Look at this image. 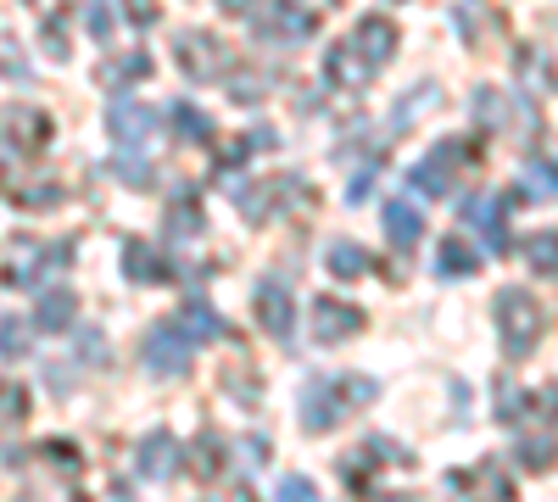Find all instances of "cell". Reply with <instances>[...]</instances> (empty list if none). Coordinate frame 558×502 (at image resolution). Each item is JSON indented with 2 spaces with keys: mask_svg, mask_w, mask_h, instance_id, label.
Masks as SVG:
<instances>
[{
  "mask_svg": "<svg viewBox=\"0 0 558 502\" xmlns=\"http://www.w3.org/2000/svg\"><path fill=\"white\" fill-rule=\"evenodd\" d=\"M324 262H330V273H336V280H363V273L375 268V262H368V252H363V246H347V241H336V246H330V257H324Z\"/></svg>",
  "mask_w": 558,
  "mask_h": 502,
  "instance_id": "obj_25",
  "label": "cell"
},
{
  "mask_svg": "<svg viewBox=\"0 0 558 502\" xmlns=\"http://www.w3.org/2000/svg\"><path fill=\"white\" fill-rule=\"evenodd\" d=\"M107 128H112V140H118L123 151H146L151 134H157V112L140 107V101H118V107L107 112Z\"/></svg>",
  "mask_w": 558,
  "mask_h": 502,
  "instance_id": "obj_10",
  "label": "cell"
},
{
  "mask_svg": "<svg viewBox=\"0 0 558 502\" xmlns=\"http://www.w3.org/2000/svg\"><path fill=\"white\" fill-rule=\"evenodd\" d=\"M436 273H441V280H470V273H481V252L463 235H447L441 252H436Z\"/></svg>",
  "mask_w": 558,
  "mask_h": 502,
  "instance_id": "obj_19",
  "label": "cell"
},
{
  "mask_svg": "<svg viewBox=\"0 0 558 502\" xmlns=\"http://www.w3.org/2000/svg\"><path fill=\"white\" fill-rule=\"evenodd\" d=\"M257 318H263V330H268L274 341H291L296 307H291V291L279 285V280H263V285H257Z\"/></svg>",
  "mask_w": 558,
  "mask_h": 502,
  "instance_id": "obj_12",
  "label": "cell"
},
{
  "mask_svg": "<svg viewBox=\"0 0 558 502\" xmlns=\"http://www.w3.org/2000/svg\"><path fill=\"white\" fill-rule=\"evenodd\" d=\"M84 12H89V17H84V23H89V39H101V45H107V39H112V17H107V7H101V0H84Z\"/></svg>",
  "mask_w": 558,
  "mask_h": 502,
  "instance_id": "obj_38",
  "label": "cell"
},
{
  "mask_svg": "<svg viewBox=\"0 0 558 502\" xmlns=\"http://www.w3.org/2000/svg\"><path fill=\"white\" fill-rule=\"evenodd\" d=\"M123 273H129L134 285H168L173 262L157 252V241H129L123 246Z\"/></svg>",
  "mask_w": 558,
  "mask_h": 502,
  "instance_id": "obj_13",
  "label": "cell"
},
{
  "mask_svg": "<svg viewBox=\"0 0 558 502\" xmlns=\"http://www.w3.org/2000/svg\"><path fill=\"white\" fill-rule=\"evenodd\" d=\"M0 191H7L17 207H28V212H51L62 201L57 185H28V179H17V173H0Z\"/></svg>",
  "mask_w": 558,
  "mask_h": 502,
  "instance_id": "obj_23",
  "label": "cell"
},
{
  "mask_svg": "<svg viewBox=\"0 0 558 502\" xmlns=\"http://www.w3.org/2000/svg\"><path fill=\"white\" fill-rule=\"evenodd\" d=\"M78 352H84V363H89V357H96V363H107V357H112V352H107V341H101L96 330H84V335H78Z\"/></svg>",
  "mask_w": 558,
  "mask_h": 502,
  "instance_id": "obj_41",
  "label": "cell"
},
{
  "mask_svg": "<svg viewBox=\"0 0 558 502\" xmlns=\"http://www.w3.org/2000/svg\"><path fill=\"white\" fill-rule=\"evenodd\" d=\"M0 419H7V425L28 419V391L17 380H0Z\"/></svg>",
  "mask_w": 558,
  "mask_h": 502,
  "instance_id": "obj_30",
  "label": "cell"
},
{
  "mask_svg": "<svg viewBox=\"0 0 558 502\" xmlns=\"http://www.w3.org/2000/svg\"><path fill=\"white\" fill-rule=\"evenodd\" d=\"M146 369L151 375H162V380H179V375H191V363H196V341H184L179 330H173V318L168 325H151L146 330Z\"/></svg>",
  "mask_w": 558,
  "mask_h": 502,
  "instance_id": "obj_5",
  "label": "cell"
},
{
  "mask_svg": "<svg viewBox=\"0 0 558 502\" xmlns=\"http://www.w3.org/2000/svg\"><path fill=\"white\" fill-rule=\"evenodd\" d=\"M475 107H481V123L502 128V96H492V89H481V96H475Z\"/></svg>",
  "mask_w": 558,
  "mask_h": 502,
  "instance_id": "obj_40",
  "label": "cell"
},
{
  "mask_svg": "<svg viewBox=\"0 0 558 502\" xmlns=\"http://www.w3.org/2000/svg\"><path fill=\"white\" fill-rule=\"evenodd\" d=\"M7 140H12L17 157L45 151V146H51V118H45L39 107H12L7 112Z\"/></svg>",
  "mask_w": 558,
  "mask_h": 502,
  "instance_id": "obj_11",
  "label": "cell"
},
{
  "mask_svg": "<svg viewBox=\"0 0 558 502\" xmlns=\"http://www.w3.org/2000/svg\"><path fill=\"white\" fill-rule=\"evenodd\" d=\"M207 230V212L196 201V191H179V201H168V235L173 241H196Z\"/></svg>",
  "mask_w": 558,
  "mask_h": 502,
  "instance_id": "obj_22",
  "label": "cell"
},
{
  "mask_svg": "<svg viewBox=\"0 0 558 502\" xmlns=\"http://www.w3.org/2000/svg\"><path fill=\"white\" fill-rule=\"evenodd\" d=\"M520 464H525V469H536V475H547V469H553V436H547V430H542L536 441H520Z\"/></svg>",
  "mask_w": 558,
  "mask_h": 502,
  "instance_id": "obj_32",
  "label": "cell"
},
{
  "mask_svg": "<svg viewBox=\"0 0 558 502\" xmlns=\"http://www.w3.org/2000/svg\"><path fill=\"white\" fill-rule=\"evenodd\" d=\"M525 179L536 185V201H553V162L547 157H531L525 162Z\"/></svg>",
  "mask_w": 558,
  "mask_h": 502,
  "instance_id": "obj_35",
  "label": "cell"
},
{
  "mask_svg": "<svg viewBox=\"0 0 558 502\" xmlns=\"http://www.w3.org/2000/svg\"><path fill=\"white\" fill-rule=\"evenodd\" d=\"M68 262H73V246H68V241L45 246V241H34V235H12L7 257H0V285H7V291H34V285H45V280H57Z\"/></svg>",
  "mask_w": 558,
  "mask_h": 502,
  "instance_id": "obj_2",
  "label": "cell"
},
{
  "mask_svg": "<svg viewBox=\"0 0 558 502\" xmlns=\"http://www.w3.org/2000/svg\"><path fill=\"white\" fill-rule=\"evenodd\" d=\"M436 96H441V89H436V84H418V89H413V96H408V101H397V112H391V128H402V134H408V128H413L418 118H425V112H430V101H436Z\"/></svg>",
  "mask_w": 558,
  "mask_h": 502,
  "instance_id": "obj_26",
  "label": "cell"
},
{
  "mask_svg": "<svg viewBox=\"0 0 558 502\" xmlns=\"http://www.w3.org/2000/svg\"><path fill=\"white\" fill-rule=\"evenodd\" d=\"M397 45H402V34H397L391 17H357V28H352V57H357L368 73L386 68V62L397 57Z\"/></svg>",
  "mask_w": 558,
  "mask_h": 502,
  "instance_id": "obj_8",
  "label": "cell"
},
{
  "mask_svg": "<svg viewBox=\"0 0 558 502\" xmlns=\"http://www.w3.org/2000/svg\"><path fill=\"white\" fill-rule=\"evenodd\" d=\"M134 464H140V475H146V480H168L173 464H179V441H173L168 430H151L146 441H140Z\"/></svg>",
  "mask_w": 558,
  "mask_h": 502,
  "instance_id": "obj_15",
  "label": "cell"
},
{
  "mask_svg": "<svg viewBox=\"0 0 558 502\" xmlns=\"http://www.w3.org/2000/svg\"><path fill=\"white\" fill-rule=\"evenodd\" d=\"M330 78H336V84H363V78H368V68H357L347 45H336V51H330Z\"/></svg>",
  "mask_w": 558,
  "mask_h": 502,
  "instance_id": "obj_33",
  "label": "cell"
},
{
  "mask_svg": "<svg viewBox=\"0 0 558 502\" xmlns=\"http://www.w3.org/2000/svg\"><path fill=\"white\" fill-rule=\"evenodd\" d=\"M184 458H191V475H196V480H218L223 464H229V446L218 441V430H202V436L191 441V452H184Z\"/></svg>",
  "mask_w": 558,
  "mask_h": 502,
  "instance_id": "obj_21",
  "label": "cell"
},
{
  "mask_svg": "<svg viewBox=\"0 0 558 502\" xmlns=\"http://www.w3.org/2000/svg\"><path fill=\"white\" fill-rule=\"evenodd\" d=\"M28 346H34V330L23 325V318H0V357H28Z\"/></svg>",
  "mask_w": 558,
  "mask_h": 502,
  "instance_id": "obj_28",
  "label": "cell"
},
{
  "mask_svg": "<svg viewBox=\"0 0 558 502\" xmlns=\"http://www.w3.org/2000/svg\"><path fill=\"white\" fill-rule=\"evenodd\" d=\"M525 257H531V268L542 273V280H553V273H558V252H553V235H547V230H542V235H531Z\"/></svg>",
  "mask_w": 558,
  "mask_h": 502,
  "instance_id": "obj_31",
  "label": "cell"
},
{
  "mask_svg": "<svg viewBox=\"0 0 558 502\" xmlns=\"http://www.w3.org/2000/svg\"><path fill=\"white\" fill-rule=\"evenodd\" d=\"M73 318H78V296H73L68 285H51V291L39 296V307H34V325H39L45 335H68Z\"/></svg>",
  "mask_w": 558,
  "mask_h": 502,
  "instance_id": "obj_14",
  "label": "cell"
},
{
  "mask_svg": "<svg viewBox=\"0 0 558 502\" xmlns=\"http://www.w3.org/2000/svg\"><path fill=\"white\" fill-rule=\"evenodd\" d=\"M252 28H257V39H307L318 28V17L302 7V0H257Z\"/></svg>",
  "mask_w": 558,
  "mask_h": 502,
  "instance_id": "obj_7",
  "label": "cell"
},
{
  "mask_svg": "<svg viewBox=\"0 0 558 502\" xmlns=\"http://www.w3.org/2000/svg\"><path fill=\"white\" fill-rule=\"evenodd\" d=\"M357 330H363V307L336 302V296H313V341L341 346V341L357 335Z\"/></svg>",
  "mask_w": 558,
  "mask_h": 502,
  "instance_id": "obj_9",
  "label": "cell"
},
{
  "mask_svg": "<svg viewBox=\"0 0 558 502\" xmlns=\"http://www.w3.org/2000/svg\"><path fill=\"white\" fill-rule=\"evenodd\" d=\"M123 17L134 28H151V23H162V7H157V0H123Z\"/></svg>",
  "mask_w": 558,
  "mask_h": 502,
  "instance_id": "obj_36",
  "label": "cell"
},
{
  "mask_svg": "<svg viewBox=\"0 0 558 502\" xmlns=\"http://www.w3.org/2000/svg\"><path fill=\"white\" fill-rule=\"evenodd\" d=\"M470 157H475L470 140H441L425 162H413L408 185H413V191H425V196H447V191H452V179H458V168L470 162Z\"/></svg>",
  "mask_w": 558,
  "mask_h": 502,
  "instance_id": "obj_6",
  "label": "cell"
},
{
  "mask_svg": "<svg viewBox=\"0 0 558 502\" xmlns=\"http://www.w3.org/2000/svg\"><path fill=\"white\" fill-rule=\"evenodd\" d=\"M520 414H525L520 385H514V380H502V425H520Z\"/></svg>",
  "mask_w": 558,
  "mask_h": 502,
  "instance_id": "obj_39",
  "label": "cell"
},
{
  "mask_svg": "<svg viewBox=\"0 0 558 502\" xmlns=\"http://www.w3.org/2000/svg\"><path fill=\"white\" fill-rule=\"evenodd\" d=\"M542 335H547V307L520 285H502L497 291V341H502V352L531 357L542 346Z\"/></svg>",
  "mask_w": 558,
  "mask_h": 502,
  "instance_id": "obj_3",
  "label": "cell"
},
{
  "mask_svg": "<svg viewBox=\"0 0 558 502\" xmlns=\"http://www.w3.org/2000/svg\"><path fill=\"white\" fill-rule=\"evenodd\" d=\"M274 502H318V491H313V480L286 475V480H279V497H274Z\"/></svg>",
  "mask_w": 558,
  "mask_h": 502,
  "instance_id": "obj_37",
  "label": "cell"
},
{
  "mask_svg": "<svg viewBox=\"0 0 558 502\" xmlns=\"http://www.w3.org/2000/svg\"><path fill=\"white\" fill-rule=\"evenodd\" d=\"M291 185V173L286 179H268V185H246L241 196H235V207H241V218L246 223H268L274 212H279V191Z\"/></svg>",
  "mask_w": 558,
  "mask_h": 502,
  "instance_id": "obj_20",
  "label": "cell"
},
{
  "mask_svg": "<svg viewBox=\"0 0 558 502\" xmlns=\"http://www.w3.org/2000/svg\"><path fill=\"white\" fill-rule=\"evenodd\" d=\"M375 502H402V497H375Z\"/></svg>",
  "mask_w": 558,
  "mask_h": 502,
  "instance_id": "obj_43",
  "label": "cell"
},
{
  "mask_svg": "<svg viewBox=\"0 0 558 502\" xmlns=\"http://www.w3.org/2000/svg\"><path fill=\"white\" fill-rule=\"evenodd\" d=\"M151 78V57L146 51H134V57H112L101 73H96V84L101 89H123V84H146Z\"/></svg>",
  "mask_w": 558,
  "mask_h": 502,
  "instance_id": "obj_24",
  "label": "cell"
},
{
  "mask_svg": "<svg viewBox=\"0 0 558 502\" xmlns=\"http://www.w3.org/2000/svg\"><path fill=\"white\" fill-rule=\"evenodd\" d=\"M502 212H508V196H470L463 201V218L486 230V246L492 252H508V230H502Z\"/></svg>",
  "mask_w": 558,
  "mask_h": 502,
  "instance_id": "obj_16",
  "label": "cell"
},
{
  "mask_svg": "<svg viewBox=\"0 0 558 502\" xmlns=\"http://www.w3.org/2000/svg\"><path fill=\"white\" fill-rule=\"evenodd\" d=\"M173 57H179L184 78H196V84L229 78V62H235V57L223 51V39L207 34V28H184V34H173Z\"/></svg>",
  "mask_w": 558,
  "mask_h": 502,
  "instance_id": "obj_4",
  "label": "cell"
},
{
  "mask_svg": "<svg viewBox=\"0 0 558 502\" xmlns=\"http://www.w3.org/2000/svg\"><path fill=\"white\" fill-rule=\"evenodd\" d=\"M173 134L179 140H213V118L202 107H191V101H179L173 107Z\"/></svg>",
  "mask_w": 558,
  "mask_h": 502,
  "instance_id": "obj_27",
  "label": "cell"
},
{
  "mask_svg": "<svg viewBox=\"0 0 558 502\" xmlns=\"http://www.w3.org/2000/svg\"><path fill=\"white\" fill-rule=\"evenodd\" d=\"M375 396H380V385L368 380V375H318L302 391V425L313 436H324V430H336L352 407H368Z\"/></svg>",
  "mask_w": 558,
  "mask_h": 502,
  "instance_id": "obj_1",
  "label": "cell"
},
{
  "mask_svg": "<svg viewBox=\"0 0 558 502\" xmlns=\"http://www.w3.org/2000/svg\"><path fill=\"white\" fill-rule=\"evenodd\" d=\"M386 235L397 252H413L418 241H425V212H418L413 201H391L386 207Z\"/></svg>",
  "mask_w": 558,
  "mask_h": 502,
  "instance_id": "obj_18",
  "label": "cell"
},
{
  "mask_svg": "<svg viewBox=\"0 0 558 502\" xmlns=\"http://www.w3.org/2000/svg\"><path fill=\"white\" fill-rule=\"evenodd\" d=\"M218 7H223V12H246V7H252V0H218Z\"/></svg>",
  "mask_w": 558,
  "mask_h": 502,
  "instance_id": "obj_42",
  "label": "cell"
},
{
  "mask_svg": "<svg viewBox=\"0 0 558 502\" xmlns=\"http://www.w3.org/2000/svg\"><path fill=\"white\" fill-rule=\"evenodd\" d=\"M118 179H123V185H151L157 173H151L146 157H129V151H123V157H118Z\"/></svg>",
  "mask_w": 558,
  "mask_h": 502,
  "instance_id": "obj_34",
  "label": "cell"
},
{
  "mask_svg": "<svg viewBox=\"0 0 558 502\" xmlns=\"http://www.w3.org/2000/svg\"><path fill=\"white\" fill-rule=\"evenodd\" d=\"M39 39H45V57H51V62H68V57H73V45H68V17H62V12L45 17Z\"/></svg>",
  "mask_w": 558,
  "mask_h": 502,
  "instance_id": "obj_29",
  "label": "cell"
},
{
  "mask_svg": "<svg viewBox=\"0 0 558 502\" xmlns=\"http://www.w3.org/2000/svg\"><path fill=\"white\" fill-rule=\"evenodd\" d=\"M173 330L184 335V341H218L229 325H223V318L207 307V296H191V302H184L179 307V318H173Z\"/></svg>",
  "mask_w": 558,
  "mask_h": 502,
  "instance_id": "obj_17",
  "label": "cell"
}]
</instances>
